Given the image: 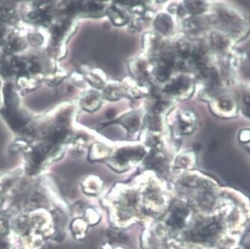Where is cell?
I'll return each mask as SVG.
<instances>
[{
    "mask_svg": "<svg viewBox=\"0 0 250 249\" xmlns=\"http://www.w3.org/2000/svg\"><path fill=\"white\" fill-rule=\"evenodd\" d=\"M222 224L215 217L199 220L186 234V239L193 243L209 245L214 243L221 234Z\"/></svg>",
    "mask_w": 250,
    "mask_h": 249,
    "instance_id": "obj_1",
    "label": "cell"
},
{
    "mask_svg": "<svg viewBox=\"0 0 250 249\" xmlns=\"http://www.w3.org/2000/svg\"><path fill=\"white\" fill-rule=\"evenodd\" d=\"M189 215V209L183 204H176L170 209L167 216V225L173 229H181L186 225Z\"/></svg>",
    "mask_w": 250,
    "mask_h": 249,
    "instance_id": "obj_2",
    "label": "cell"
},
{
    "mask_svg": "<svg viewBox=\"0 0 250 249\" xmlns=\"http://www.w3.org/2000/svg\"><path fill=\"white\" fill-rule=\"evenodd\" d=\"M188 86V83L186 81V80L179 78L172 83L171 84L167 86V92L170 93H180L186 89Z\"/></svg>",
    "mask_w": 250,
    "mask_h": 249,
    "instance_id": "obj_3",
    "label": "cell"
},
{
    "mask_svg": "<svg viewBox=\"0 0 250 249\" xmlns=\"http://www.w3.org/2000/svg\"><path fill=\"white\" fill-rule=\"evenodd\" d=\"M156 26L163 32H168L171 27V22L168 18L166 16H163L162 18H159L156 21Z\"/></svg>",
    "mask_w": 250,
    "mask_h": 249,
    "instance_id": "obj_4",
    "label": "cell"
},
{
    "mask_svg": "<svg viewBox=\"0 0 250 249\" xmlns=\"http://www.w3.org/2000/svg\"><path fill=\"white\" fill-rule=\"evenodd\" d=\"M166 65L167 64L162 65L161 67L159 69L158 73H157L159 79L161 81H164L166 78H168L169 75H170V68L168 65Z\"/></svg>",
    "mask_w": 250,
    "mask_h": 249,
    "instance_id": "obj_5",
    "label": "cell"
},
{
    "mask_svg": "<svg viewBox=\"0 0 250 249\" xmlns=\"http://www.w3.org/2000/svg\"><path fill=\"white\" fill-rule=\"evenodd\" d=\"M111 18L113 19V22H116V23H123L125 21L120 13L118 12V11H115V10L112 12Z\"/></svg>",
    "mask_w": 250,
    "mask_h": 249,
    "instance_id": "obj_6",
    "label": "cell"
},
{
    "mask_svg": "<svg viewBox=\"0 0 250 249\" xmlns=\"http://www.w3.org/2000/svg\"><path fill=\"white\" fill-rule=\"evenodd\" d=\"M8 223L5 220H0V235H4L8 233Z\"/></svg>",
    "mask_w": 250,
    "mask_h": 249,
    "instance_id": "obj_7",
    "label": "cell"
},
{
    "mask_svg": "<svg viewBox=\"0 0 250 249\" xmlns=\"http://www.w3.org/2000/svg\"><path fill=\"white\" fill-rule=\"evenodd\" d=\"M9 244L5 240L0 239V249H8Z\"/></svg>",
    "mask_w": 250,
    "mask_h": 249,
    "instance_id": "obj_8",
    "label": "cell"
}]
</instances>
